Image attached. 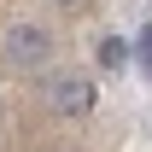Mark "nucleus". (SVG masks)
<instances>
[{
    "instance_id": "obj_3",
    "label": "nucleus",
    "mask_w": 152,
    "mask_h": 152,
    "mask_svg": "<svg viewBox=\"0 0 152 152\" xmlns=\"http://www.w3.org/2000/svg\"><path fill=\"white\" fill-rule=\"evenodd\" d=\"M129 53H134V41H123V35H99V47H94L99 70H123V64H129Z\"/></svg>"
},
{
    "instance_id": "obj_1",
    "label": "nucleus",
    "mask_w": 152,
    "mask_h": 152,
    "mask_svg": "<svg viewBox=\"0 0 152 152\" xmlns=\"http://www.w3.org/2000/svg\"><path fill=\"white\" fill-rule=\"evenodd\" d=\"M47 53H53V35H47L41 23H12V29H6V58H12L18 70L47 64Z\"/></svg>"
},
{
    "instance_id": "obj_2",
    "label": "nucleus",
    "mask_w": 152,
    "mask_h": 152,
    "mask_svg": "<svg viewBox=\"0 0 152 152\" xmlns=\"http://www.w3.org/2000/svg\"><path fill=\"white\" fill-rule=\"evenodd\" d=\"M47 99H53V111H70V117L94 111V88H88L82 76H58V82H47Z\"/></svg>"
},
{
    "instance_id": "obj_4",
    "label": "nucleus",
    "mask_w": 152,
    "mask_h": 152,
    "mask_svg": "<svg viewBox=\"0 0 152 152\" xmlns=\"http://www.w3.org/2000/svg\"><path fill=\"white\" fill-rule=\"evenodd\" d=\"M134 58H140V70L152 76V23L140 29V35H134Z\"/></svg>"
}]
</instances>
